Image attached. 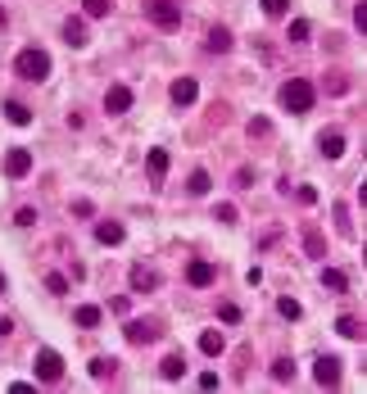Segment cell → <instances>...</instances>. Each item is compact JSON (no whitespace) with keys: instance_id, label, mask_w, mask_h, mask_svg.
Segmentation results:
<instances>
[{"instance_id":"15","label":"cell","mask_w":367,"mask_h":394,"mask_svg":"<svg viewBox=\"0 0 367 394\" xmlns=\"http://www.w3.org/2000/svg\"><path fill=\"white\" fill-rule=\"evenodd\" d=\"M123 236H127L123 222H96V241L100 245H123Z\"/></svg>"},{"instance_id":"10","label":"cell","mask_w":367,"mask_h":394,"mask_svg":"<svg viewBox=\"0 0 367 394\" xmlns=\"http://www.w3.org/2000/svg\"><path fill=\"white\" fill-rule=\"evenodd\" d=\"M127 109H132V87L114 82V87L105 91V113H127Z\"/></svg>"},{"instance_id":"45","label":"cell","mask_w":367,"mask_h":394,"mask_svg":"<svg viewBox=\"0 0 367 394\" xmlns=\"http://www.w3.org/2000/svg\"><path fill=\"white\" fill-rule=\"evenodd\" d=\"M0 295H5V276H0Z\"/></svg>"},{"instance_id":"41","label":"cell","mask_w":367,"mask_h":394,"mask_svg":"<svg viewBox=\"0 0 367 394\" xmlns=\"http://www.w3.org/2000/svg\"><path fill=\"white\" fill-rule=\"evenodd\" d=\"M73 213H77V218H91V213H96V204H91V199H73Z\"/></svg>"},{"instance_id":"31","label":"cell","mask_w":367,"mask_h":394,"mask_svg":"<svg viewBox=\"0 0 367 394\" xmlns=\"http://www.w3.org/2000/svg\"><path fill=\"white\" fill-rule=\"evenodd\" d=\"M259 10L268 14V19H281V14L291 10V0H259Z\"/></svg>"},{"instance_id":"16","label":"cell","mask_w":367,"mask_h":394,"mask_svg":"<svg viewBox=\"0 0 367 394\" xmlns=\"http://www.w3.org/2000/svg\"><path fill=\"white\" fill-rule=\"evenodd\" d=\"M209 186H213V177H209L205 168H195V173L186 177V190H191L195 199H205V195H209Z\"/></svg>"},{"instance_id":"7","label":"cell","mask_w":367,"mask_h":394,"mask_svg":"<svg viewBox=\"0 0 367 394\" xmlns=\"http://www.w3.org/2000/svg\"><path fill=\"white\" fill-rule=\"evenodd\" d=\"M5 173L19 182V177H28L32 173V150H23V145H14L10 154H5Z\"/></svg>"},{"instance_id":"34","label":"cell","mask_w":367,"mask_h":394,"mask_svg":"<svg viewBox=\"0 0 367 394\" xmlns=\"http://www.w3.org/2000/svg\"><path fill=\"white\" fill-rule=\"evenodd\" d=\"M213 218H218V222H227V227H231V222H236L240 213H236V204H218V208H213Z\"/></svg>"},{"instance_id":"21","label":"cell","mask_w":367,"mask_h":394,"mask_svg":"<svg viewBox=\"0 0 367 394\" xmlns=\"http://www.w3.org/2000/svg\"><path fill=\"white\" fill-rule=\"evenodd\" d=\"M100 318H105V313H100L96 304H77V308H73V322H77V327H87V331L100 327Z\"/></svg>"},{"instance_id":"32","label":"cell","mask_w":367,"mask_h":394,"mask_svg":"<svg viewBox=\"0 0 367 394\" xmlns=\"http://www.w3.org/2000/svg\"><path fill=\"white\" fill-rule=\"evenodd\" d=\"M326 91H331V96H345V91H349V77L345 73H326Z\"/></svg>"},{"instance_id":"33","label":"cell","mask_w":367,"mask_h":394,"mask_svg":"<svg viewBox=\"0 0 367 394\" xmlns=\"http://www.w3.org/2000/svg\"><path fill=\"white\" fill-rule=\"evenodd\" d=\"M45 290H50V295H68V276L64 272H50V276H45Z\"/></svg>"},{"instance_id":"13","label":"cell","mask_w":367,"mask_h":394,"mask_svg":"<svg viewBox=\"0 0 367 394\" xmlns=\"http://www.w3.org/2000/svg\"><path fill=\"white\" fill-rule=\"evenodd\" d=\"M304 250H308V259H326V236L313 227V222L304 227Z\"/></svg>"},{"instance_id":"18","label":"cell","mask_w":367,"mask_h":394,"mask_svg":"<svg viewBox=\"0 0 367 394\" xmlns=\"http://www.w3.org/2000/svg\"><path fill=\"white\" fill-rule=\"evenodd\" d=\"M91 376H96V381H114V376H118V358H105V353L91 358Z\"/></svg>"},{"instance_id":"30","label":"cell","mask_w":367,"mask_h":394,"mask_svg":"<svg viewBox=\"0 0 367 394\" xmlns=\"http://www.w3.org/2000/svg\"><path fill=\"white\" fill-rule=\"evenodd\" d=\"M277 313H281V318H286V322H295V318H300V313H304V308H300V299L281 295V299H277Z\"/></svg>"},{"instance_id":"25","label":"cell","mask_w":367,"mask_h":394,"mask_svg":"<svg viewBox=\"0 0 367 394\" xmlns=\"http://www.w3.org/2000/svg\"><path fill=\"white\" fill-rule=\"evenodd\" d=\"M331 218H335V231H340V236H354V222H349V204H331Z\"/></svg>"},{"instance_id":"29","label":"cell","mask_w":367,"mask_h":394,"mask_svg":"<svg viewBox=\"0 0 367 394\" xmlns=\"http://www.w3.org/2000/svg\"><path fill=\"white\" fill-rule=\"evenodd\" d=\"M145 164H150V173H154V177H163L173 159H168V150H150V154H145Z\"/></svg>"},{"instance_id":"3","label":"cell","mask_w":367,"mask_h":394,"mask_svg":"<svg viewBox=\"0 0 367 394\" xmlns=\"http://www.w3.org/2000/svg\"><path fill=\"white\" fill-rule=\"evenodd\" d=\"M140 10H145V19H150L159 32H177V28H182V5H173V0H145Z\"/></svg>"},{"instance_id":"9","label":"cell","mask_w":367,"mask_h":394,"mask_svg":"<svg viewBox=\"0 0 367 394\" xmlns=\"http://www.w3.org/2000/svg\"><path fill=\"white\" fill-rule=\"evenodd\" d=\"M168 96H173L177 109H186V105H195V96H200V82H195V77H177L173 87H168Z\"/></svg>"},{"instance_id":"42","label":"cell","mask_w":367,"mask_h":394,"mask_svg":"<svg viewBox=\"0 0 367 394\" xmlns=\"http://www.w3.org/2000/svg\"><path fill=\"white\" fill-rule=\"evenodd\" d=\"M218 385H222V381H218V372H200V390H218Z\"/></svg>"},{"instance_id":"1","label":"cell","mask_w":367,"mask_h":394,"mask_svg":"<svg viewBox=\"0 0 367 394\" xmlns=\"http://www.w3.org/2000/svg\"><path fill=\"white\" fill-rule=\"evenodd\" d=\"M14 73L23 77V82H45L50 77V55H45L41 45H28V50H19V59H14Z\"/></svg>"},{"instance_id":"23","label":"cell","mask_w":367,"mask_h":394,"mask_svg":"<svg viewBox=\"0 0 367 394\" xmlns=\"http://www.w3.org/2000/svg\"><path fill=\"white\" fill-rule=\"evenodd\" d=\"M322 285H326V290H335V295H345V290H349V276L340 272V267H322Z\"/></svg>"},{"instance_id":"43","label":"cell","mask_w":367,"mask_h":394,"mask_svg":"<svg viewBox=\"0 0 367 394\" xmlns=\"http://www.w3.org/2000/svg\"><path fill=\"white\" fill-rule=\"evenodd\" d=\"M10 331H14V322H10V318H0V336H10Z\"/></svg>"},{"instance_id":"6","label":"cell","mask_w":367,"mask_h":394,"mask_svg":"<svg viewBox=\"0 0 367 394\" xmlns=\"http://www.w3.org/2000/svg\"><path fill=\"white\" fill-rule=\"evenodd\" d=\"M123 336H127V344H154L159 340V327H154L150 318H127V327H123Z\"/></svg>"},{"instance_id":"22","label":"cell","mask_w":367,"mask_h":394,"mask_svg":"<svg viewBox=\"0 0 367 394\" xmlns=\"http://www.w3.org/2000/svg\"><path fill=\"white\" fill-rule=\"evenodd\" d=\"M222 349H227V340H222V331H205V336H200V353H209V358H218Z\"/></svg>"},{"instance_id":"11","label":"cell","mask_w":367,"mask_h":394,"mask_svg":"<svg viewBox=\"0 0 367 394\" xmlns=\"http://www.w3.org/2000/svg\"><path fill=\"white\" fill-rule=\"evenodd\" d=\"M127 281H132V290H136V295H150V290H159V272H150L145 263H136V267H132Z\"/></svg>"},{"instance_id":"8","label":"cell","mask_w":367,"mask_h":394,"mask_svg":"<svg viewBox=\"0 0 367 394\" xmlns=\"http://www.w3.org/2000/svg\"><path fill=\"white\" fill-rule=\"evenodd\" d=\"M213 276H218V267L209 259H195V263H186V281L195 285V290H205V285H213Z\"/></svg>"},{"instance_id":"44","label":"cell","mask_w":367,"mask_h":394,"mask_svg":"<svg viewBox=\"0 0 367 394\" xmlns=\"http://www.w3.org/2000/svg\"><path fill=\"white\" fill-rule=\"evenodd\" d=\"M5 23H10V14H5V5H0V28H5Z\"/></svg>"},{"instance_id":"4","label":"cell","mask_w":367,"mask_h":394,"mask_svg":"<svg viewBox=\"0 0 367 394\" xmlns=\"http://www.w3.org/2000/svg\"><path fill=\"white\" fill-rule=\"evenodd\" d=\"M32 372H36V381H41V385H59V381H64V358H59L54 349H41V353H36V362H32Z\"/></svg>"},{"instance_id":"26","label":"cell","mask_w":367,"mask_h":394,"mask_svg":"<svg viewBox=\"0 0 367 394\" xmlns=\"http://www.w3.org/2000/svg\"><path fill=\"white\" fill-rule=\"evenodd\" d=\"M109 10H114V0H82V14H87V19H109Z\"/></svg>"},{"instance_id":"19","label":"cell","mask_w":367,"mask_h":394,"mask_svg":"<svg viewBox=\"0 0 367 394\" xmlns=\"http://www.w3.org/2000/svg\"><path fill=\"white\" fill-rule=\"evenodd\" d=\"M64 41L73 45V50H82V45H87V23H82V19H68L64 23Z\"/></svg>"},{"instance_id":"24","label":"cell","mask_w":367,"mask_h":394,"mask_svg":"<svg viewBox=\"0 0 367 394\" xmlns=\"http://www.w3.org/2000/svg\"><path fill=\"white\" fill-rule=\"evenodd\" d=\"M335 331H340L345 340H363V322L349 318V313H345V318H335Z\"/></svg>"},{"instance_id":"12","label":"cell","mask_w":367,"mask_h":394,"mask_svg":"<svg viewBox=\"0 0 367 394\" xmlns=\"http://www.w3.org/2000/svg\"><path fill=\"white\" fill-rule=\"evenodd\" d=\"M231 45H236V41H231V32L222 28V23H213V28L205 32V50H209V55H227Z\"/></svg>"},{"instance_id":"20","label":"cell","mask_w":367,"mask_h":394,"mask_svg":"<svg viewBox=\"0 0 367 394\" xmlns=\"http://www.w3.org/2000/svg\"><path fill=\"white\" fill-rule=\"evenodd\" d=\"M322 159H340V154H345V136H340V131H322Z\"/></svg>"},{"instance_id":"39","label":"cell","mask_w":367,"mask_h":394,"mask_svg":"<svg viewBox=\"0 0 367 394\" xmlns=\"http://www.w3.org/2000/svg\"><path fill=\"white\" fill-rule=\"evenodd\" d=\"M295 199H300V204H317V190L313 186H295Z\"/></svg>"},{"instance_id":"40","label":"cell","mask_w":367,"mask_h":394,"mask_svg":"<svg viewBox=\"0 0 367 394\" xmlns=\"http://www.w3.org/2000/svg\"><path fill=\"white\" fill-rule=\"evenodd\" d=\"M354 28H358V32H367V0H363V5H354Z\"/></svg>"},{"instance_id":"37","label":"cell","mask_w":367,"mask_h":394,"mask_svg":"<svg viewBox=\"0 0 367 394\" xmlns=\"http://www.w3.org/2000/svg\"><path fill=\"white\" fill-rule=\"evenodd\" d=\"M245 131H249V136H268L272 122H268V118H249V127H245Z\"/></svg>"},{"instance_id":"14","label":"cell","mask_w":367,"mask_h":394,"mask_svg":"<svg viewBox=\"0 0 367 394\" xmlns=\"http://www.w3.org/2000/svg\"><path fill=\"white\" fill-rule=\"evenodd\" d=\"M159 376H163V381H182V376H186V358H182V353H168V358L159 362Z\"/></svg>"},{"instance_id":"36","label":"cell","mask_w":367,"mask_h":394,"mask_svg":"<svg viewBox=\"0 0 367 394\" xmlns=\"http://www.w3.org/2000/svg\"><path fill=\"white\" fill-rule=\"evenodd\" d=\"M109 308H114L118 318H127V313H132V299L127 295H114V299H109Z\"/></svg>"},{"instance_id":"17","label":"cell","mask_w":367,"mask_h":394,"mask_svg":"<svg viewBox=\"0 0 367 394\" xmlns=\"http://www.w3.org/2000/svg\"><path fill=\"white\" fill-rule=\"evenodd\" d=\"M5 118H10L14 127H28V122H32V109H28L23 100H5Z\"/></svg>"},{"instance_id":"2","label":"cell","mask_w":367,"mask_h":394,"mask_svg":"<svg viewBox=\"0 0 367 394\" xmlns=\"http://www.w3.org/2000/svg\"><path fill=\"white\" fill-rule=\"evenodd\" d=\"M313 100H317V91H313L308 77H291V82L281 87V105H286L291 113H308L313 109Z\"/></svg>"},{"instance_id":"35","label":"cell","mask_w":367,"mask_h":394,"mask_svg":"<svg viewBox=\"0 0 367 394\" xmlns=\"http://www.w3.org/2000/svg\"><path fill=\"white\" fill-rule=\"evenodd\" d=\"M218 318L227 322V327H236V322H240V308L236 304H222V308H218Z\"/></svg>"},{"instance_id":"27","label":"cell","mask_w":367,"mask_h":394,"mask_svg":"<svg viewBox=\"0 0 367 394\" xmlns=\"http://www.w3.org/2000/svg\"><path fill=\"white\" fill-rule=\"evenodd\" d=\"M308 32H313V23H308V19H295V23H291V32H286V41L300 45V41H308Z\"/></svg>"},{"instance_id":"38","label":"cell","mask_w":367,"mask_h":394,"mask_svg":"<svg viewBox=\"0 0 367 394\" xmlns=\"http://www.w3.org/2000/svg\"><path fill=\"white\" fill-rule=\"evenodd\" d=\"M14 222H19V227H36V208H19Z\"/></svg>"},{"instance_id":"5","label":"cell","mask_w":367,"mask_h":394,"mask_svg":"<svg viewBox=\"0 0 367 394\" xmlns=\"http://www.w3.org/2000/svg\"><path fill=\"white\" fill-rule=\"evenodd\" d=\"M340 367H345V362L335 358V353H322V358L313 362V381L322 385V390H335V385H340Z\"/></svg>"},{"instance_id":"28","label":"cell","mask_w":367,"mask_h":394,"mask_svg":"<svg viewBox=\"0 0 367 394\" xmlns=\"http://www.w3.org/2000/svg\"><path fill=\"white\" fill-rule=\"evenodd\" d=\"M272 381H281V385L295 381V358H277L272 362Z\"/></svg>"}]
</instances>
